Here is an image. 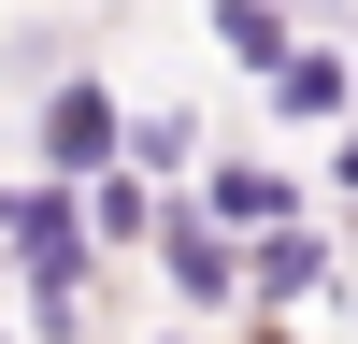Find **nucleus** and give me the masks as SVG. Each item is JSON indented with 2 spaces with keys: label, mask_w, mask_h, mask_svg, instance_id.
Listing matches in <instances>:
<instances>
[{
  "label": "nucleus",
  "mask_w": 358,
  "mask_h": 344,
  "mask_svg": "<svg viewBox=\"0 0 358 344\" xmlns=\"http://www.w3.org/2000/svg\"><path fill=\"white\" fill-rule=\"evenodd\" d=\"M72 215H86V258H143L158 244V187H143V172H86Z\"/></svg>",
  "instance_id": "5"
},
{
  "label": "nucleus",
  "mask_w": 358,
  "mask_h": 344,
  "mask_svg": "<svg viewBox=\"0 0 358 344\" xmlns=\"http://www.w3.org/2000/svg\"><path fill=\"white\" fill-rule=\"evenodd\" d=\"M229 344H301V330H229Z\"/></svg>",
  "instance_id": "8"
},
{
  "label": "nucleus",
  "mask_w": 358,
  "mask_h": 344,
  "mask_svg": "<svg viewBox=\"0 0 358 344\" xmlns=\"http://www.w3.org/2000/svg\"><path fill=\"white\" fill-rule=\"evenodd\" d=\"M330 187H344V201H358V129H330Z\"/></svg>",
  "instance_id": "7"
},
{
  "label": "nucleus",
  "mask_w": 358,
  "mask_h": 344,
  "mask_svg": "<svg viewBox=\"0 0 358 344\" xmlns=\"http://www.w3.org/2000/svg\"><path fill=\"white\" fill-rule=\"evenodd\" d=\"M187 215L215 229V244H273V229H301V215H315V187H301L287 158H258V143H229V158H201V172H187Z\"/></svg>",
  "instance_id": "1"
},
{
  "label": "nucleus",
  "mask_w": 358,
  "mask_h": 344,
  "mask_svg": "<svg viewBox=\"0 0 358 344\" xmlns=\"http://www.w3.org/2000/svg\"><path fill=\"white\" fill-rule=\"evenodd\" d=\"M287 43H301V15H273V0H215V57H244L258 86L287 72Z\"/></svg>",
  "instance_id": "6"
},
{
  "label": "nucleus",
  "mask_w": 358,
  "mask_h": 344,
  "mask_svg": "<svg viewBox=\"0 0 358 344\" xmlns=\"http://www.w3.org/2000/svg\"><path fill=\"white\" fill-rule=\"evenodd\" d=\"M258 101H273V129H358V57H344V29H301Z\"/></svg>",
  "instance_id": "4"
},
{
  "label": "nucleus",
  "mask_w": 358,
  "mask_h": 344,
  "mask_svg": "<svg viewBox=\"0 0 358 344\" xmlns=\"http://www.w3.org/2000/svg\"><path fill=\"white\" fill-rule=\"evenodd\" d=\"M29 143H43V187H86V172H115V143H129V101H115V72H43V86H29Z\"/></svg>",
  "instance_id": "2"
},
{
  "label": "nucleus",
  "mask_w": 358,
  "mask_h": 344,
  "mask_svg": "<svg viewBox=\"0 0 358 344\" xmlns=\"http://www.w3.org/2000/svg\"><path fill=\"white\" fill-rule=\"evenodd\" d=\"M344 57H358V29H344Z\"/></svg>",
  "instance_id": "9"
},
{
  "label": "nucleus",
  "mask_w": 358,
  "mask_h": 344,
  "mask_svg": "<svg viewBox=\"0 0 358 344\" xmlns=\"http://www.w3.org/2000/svg\"><path fill=\"white\" fill-rule=\"evenodd\" d=\"M301 301H344V244H330V215L244 244V330H301Z\"/></svg>",
  "instance_id": "3"
}]
</instances>
